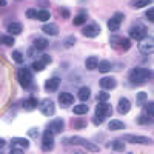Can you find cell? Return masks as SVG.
<instances>
[{"label": "cell", "mask_w": 154, "mask_h": 154, "mask_svg": "<svg viewBox=\"0 0 154 154\" xmlns=\"http://www.w3.org/2000/svg\"><path fill=\"white\" fill-rule=\"evenodd\" d=\"M146 102V93H139L137 94V103L139 105H143Z\"/></svg>", "instance_id": "39"}, {"label": "cell", "mask_w": 154, "mask_h": 154, "mask_svg": "<svg viewBox=\"0 0 154 154\" xmlns=\"http://www.w3.org/2000/svg\"><path fill=\"white\" fill-rule=\"evenodd\" d=\"M123 128H125V123H123V122H120V120H111V122L108 123V130H111V131L123 130Z\"/></svg>", "instance_id": "23"}, {"label": "cell", "mask_w": 154, "mask_h": 154, "mask_svg": "<svg viewBox=\"0 0 154 154\" xmlns=\"http://www.w3.org/2000/svg\"><path fill=\"white\" fill-rule=\"evenodd\" d=\"M0 42H3L8 46H12L14 45V37L12 35H0Z\"/></svg>", "instance_id": "30"}, {"label": "cell", "mask_w": 154, "mask_h": 154, "mask_svg": "<svg viewBox=\"0 0 154 154\" xmlns=\"http://www.w3.org/2000/svg\"><path fill=\"white\" fill-rule=\"evenodd\" d=\"M12 143L17 145V146H20V148H28V146H29V142H28L26 139H19V137L12 139Z\"/></svg>", "instance_id": "27"}, {"label": "cell", "mask_w": 154, "mask_h": 154, "mask_svg": "<svg viewBox=\"0 0 154 154\" xmlns=\"http://www.w3.org/2000/svg\"><path fill=\"white\" fill-rule=\"evenodd\" d=\"M74 43H75V37H74V35H71V37H68V38H66V40H65V46H66V48H69V46H72Z\"/></svg>", "instance_id": "41"}, {"label": "cell", "mask_w": 154, "mask_h": 154, "mask_svg": "<svg viewBox=\"0 0 154 154\" xmlns=\"http://www.w3.org/2000/svg\"><path fill=\"white\" fill-rule=\"evenodd\" d=\"M123 14L122 12H117V14H114L109 20H108V29H111V31H117L119 28H120V23L123 22Z\"/></svg>", "instance_id": "11"}, {"label": "cell", "mask_w": 154, "mask_h": 154, "mask_svg": "<svg viewBox=\"0 0 154 154\" xmlns=\"http://www.w3.org/2000/svg\"><path fill=\"white\" fill-rule=\"evenodd\" d=\"M72 154H85V152H83V151H74Z\"/></svg>", "instance_id": "50"}, {"label": "cell", "mask_w": 154, "mask_h": 154, "mask_svg": "<svg viewBox=\"0 0 154 154\" xmlns=\"http://www.w3.org/2000/svg\"><path fill=\"white\" fill-rule=\"evenodd\" d=\"M28 134H29V136H34V137H35V136L38 134V130H37V128H34V130H29V131H28Z\"/></svg>", "instance_id": "47"}, {"label": "cell", "mask_w": 154, "mask_h": 154, "mask_svg": "<svg viewBox=\"0 0 154 154\" xmlns=\"http://www.w3.org/2000/svg\"><path fill=\"white\" fill-rule=\"evenodd\" d=\"M137 122H139L140 125H148V123H151V116L143 114L142 117H139V119H137Z\"/></svg>", "instance_id": "35"}, {"label": "cell", "mask_w": 154, "mask_h": 154, "mask_svg": "<svg viewBox=\"0 0 154 154\" xmlns=\"http://www.w3.org/2000/svg\"><path fill=\"white\" fill-rule=\"evenodd\" d=\"M42 31H43L45 34H48V35H57V34H59V28L56 26L54 23H46L45 26L42 28Z\"/></svg>", "instance_id": "20"}, {"label": "cell", "mask_w": 154, "mask_h": 154, "mask_svg": "<svg viewBox=\"0 0 154 154\" xmlns=\"http://www.w3.org/2000/svg\"><path fill=\"white\" fill-rule=\"evenodd\" d=\"M63 143H66V145H69V143H71V145H79V146H83V148L88 149V151H94V152L99 151V146H97L96 143L88 142V140H85V139H82V137H79V136L68 137V139L63 140Z\"/></svg>", "instance_id": "2"}, {"label": "cell", "mask_w": 154, "mask_h": 154, "mask_svg": "<svg viewBox=\"0 0 154 154\" xmlns=\"http://www.w3.org/2000/svg\"><path fill=\"white\" fill-rule=\"evenodd\" d=\"M111 46L114 49H119V51H126V49H130V46H131V40H128L126 37L112 35L111 37Z\"/></svg>", "instance_id": "4"}, {"label": "cell", "mask_w": 154, "mask_h": 154, "mask_svg": "<svg viewBox=\"0 0 154 154\" xmlns=\"http://www.w3.org/2000/svg\"><path fill=\"white\" fill-rule=\"evenodd\" d=\"M22 29H23L22 23L12 22V23H9V25H8V32H9L11 35H19V34L22 32Z\"/></svg>", "instance_id": "18"}, {"label": "cell", "mask_w": 154, "mask_h": 154, "mask_svg": "<svg viewBox=\"0 0 154 154\" xmlns=\"http://www.w3.org/2000/svg\"><path fill=\"white\" fill-rule=\"evenodd\" d=\"M12 59H14L16 63H22L23 62V54L20 51H12Z\"/></svg>", "instance_id": "36"}, {"label": "cell", "mask_w": 154, "mask_h": 154, "mask_svg": "<svg viewBox=\"0 0 154 154\" xmlns=\"http://www.w3.org/2000/svg\"><path fill=\"white\" fill-rule=\"evenodd\" d=\"M86 122L83 119H77V120H72V128H75V130H80V128H85Z\"/></svg>", "instance_id": "34"}, {"label": "cell", "mask_w": 154, "mask_h": 154, "mask_svg": "<svg viewBox=\"0 0 154 154\" xmlns=\"http://www.w3.org/2000/svg\"><path fill=\"white\" fill-rule=\"evenodd\" d=\"M99 62H100V60H99L96 56L88 57V59L85 60V68H86V69H89V71H93V69H96V68H97Z\"/></svg>", "instance_id": "19"}, {"label": "cell", "mask_w": 154, "mask_h": 154, "mask_svg": "<svg viewBox=\"0 0 154 154\" xmlns=\"http://www.w3.org/2000/svg\"><path fill=\"white\" fill-rule=\"evenodd\" d=\"M37 9H34V8H29V9H26V12H25V14H26V17L28 19H37Z\"/></svg>", "instance_id": "38"}, {"label": "cell", "mask_w": 154, "mask_h": 154, "mask_svg": "<svg viewBox=\"0 0 154 154\" xmlns=\"http://www.w3.org/2000/svg\"><path fill=\"white\" fill-rule=\"evenodd\" d=\"M49 17H51V14H49L46 9H42V11H38V12H37V19L40 20V22H48Z\"/></svg>", "instance_id": "29"}, {"label": "cell", "mask_w": 154, "mask_h": 154, "mask_svg": "<svg viewBox=\"0 0 154 154\" xmlns=\"http://www.w3.org/2000/svg\"><path fill=\"white\" fill-rule=\"evenodd\" d=\"M3 146H5V140L0 139V148H3Z\"/></svg>", "instance_id": "48"}, {"label": "cell", "mask_w": 154, "mask_h": 154, "mask_svg": "<svg viewBox=\"0 0 154 154\" xmlns=\"http://www.w3.org/2000/svg\"><path fill=\"white\" fill-rule=\"evenodd\" d=\"M128 154H131V152H128Z\"/></svg>", "instance_id": "51"}, {"label": "cell", "mask_w": 154, "mask_h": 154, "mask_svg": "<svg viewBox=\"0 0 154 154\" xmlns=\"http://www.w3.org/2000/svg\"><path fill=\"white\" fill-rule=\"evenodd\" d=\"M32 69L34 71H43L45 69V63L40 60V62H34L32 63Z\"/></svg>", "instance_id": "37"}, {"label": "cell", "mask_w": 154, "mask_h": 154, "mask_svg": "<svg viewBox=\"0 0 154 154\" xmlns=\"http://www.w3.org/2000/svg\"><path fill=\"white\" fill-rule=\"evenodd\" d=\"M74 25L75 26H80V25H83L85 22H86V16H83V14H79V16H75L74 17Z\"/></svg>", "instance_id": "33"}, {"label": "cell", "mask_w": 154, "mask_h": 154, "mask_svg": "<svg viewBox=\"0 0 154 154\" xmlns=\"http://www.w3.org/2000/svg\"><path fill=\"white\" fill-rule=\"evenodd\" d=\"M59 102H60L62 106H68V105H71L74 102V96L71 93H62L59 96Z\"/></svg>", "instance_id": "17"}, {"label": "cell", "mask_w": 154, "mask_h": 154, "mask_svg": "<svg viewBox=\"0 0 154 154\" xmlns=\"http://www.w3.org/2000/svg\"><path fill=\"white\" fill-rule=\"evenodd\" d=\"M146 34H148V29L145 26H140V25L133 26L130 29V35L134 38V40H143V38L146 37Z\"/></svg>", "instance_id": "9"}, {"label": "cell", "mask_w": 154, "mask_h": 154, "mask_svg": "<svg viewBox=\"0 0 154 154\" xmlns=\"http://www.w3.org/2000/svg\"><path fill=\"white\" fill-rule=\"evenodd\" d=\"M131 109V102L128 100V99H120L119 100V105H117V111H119V114H126L128 111Z\"/></svg>", "instance_id": "16"}, {"label": "cell", "mask_w": 154, "mask_h": 154, "mask_svg": "<svg viewBox=\"0 0 154 154\" xmlns=\"http://www.w3.org/2000/svg\"><path fill=\"white\" fill-rule=\"evenodd\" d=\"M63 126H65V122H63V119H54V120H51L46 126V130L49 133H53V134H59L63 131Z\"/></svg>", "instance_id": "8"}, {"label": "cell", "mask_w": 154, "mask_h": 154, "mask_svg": "<svg viewBox=\"0 0 154 154\" xmlns=\"http://www.w3.org/2000/svg\"><path fill=\"white\" fill-rule=\"evenodd\" d=\"M53 133H49L48 130L43 133V137H42V149L43 151H51L54 148V139H53Z\"/></svg>", "instance_id": "10"}, {"label": "cell", "mask_w": 154, "mask_h": 154, "mask_svg": "<svg viewBox=\"0 0 154 154\" xmlns=\"http://www.w3.org/2000/svg\"><path fill=\"white\" fill-rule=\"evenodd\" d=\"M89 94H91V91H89V88L88 86H82L80 89H79V99L82 100V102H85V100H88L89 99Z\"/></svg>", "instance_id": "24"}, {"label": "cell", "mask_w": 154, "mask_h": 154, "mask_svg": "<svg viewBox=\"0 0 154 154\" xmlns=\"http://www.w3.org/2000/svg\"><path fill=\"white\" fill-rule=\"evenodd\" d=\"M96 99H97L99 102H108V100H109V93H108V91H100V93L96 96Z\"/></svg>", "instance_id": "32"}, {"label": "cell", "mask_w": 154, "mask_h": 154, "mask_svg": "<svg viewBox=\"0 0 154 154\" xmlns=\"http://www.w3.org/2000/svg\"><path fill=\"white\" fill-rule=\"evenodd\" d=\"M97 69H99L102 74H106L108 71H111V63H109V60H102V62H99Z\"/></svg>", "instance_id": "22"}, {"label": "cell", "mask_w": 154, "mask_h": 154, "mask_svg": "<svg viewBox=\"0 0 154 154\" xmlns=\"http://www.w3.org/2000/svg\"><path fill=\"white\" fill-rule=\"evenodd\" d=\"M99 85L103 88V89H112V88H116L117 82H116L114 77H102L100 82H99Z\"/></svg>", "instance_id": "15"}, {"label": "cell", "mask_w": 154, "mask_h": 154, "mask_svg": "<svg viewBox=\"0 0 154 154\" xmlns=\"http://www.w3.org/2000/svg\"><path fill=\"white\" fill-rule=\"evenodd\" d=\"M48 45H49V43H48V40H45V38H35V40H34V46H35L38 51H43Z\"/></svg>", "instance_id": "26"}, {"label": "cell", "mask_w": 154, "mask_h": 154, "mask_svg": "<svg viewBox=\"0 0 154 154\" xmlns=\"http://www.w3.org/2000/svg\"><path fill=\"white\" fill-rule=\"evenodd\" d=\"M112 148H114V151H116V152L125 151V142H123V140H120V139L114 140V143H112Z\"/></svg>", "instance_id": "28"}, {"label": "cell", "mask_w": 154, "mask_h": 154, "mask_svg": "<svg viewBox=\"0 0 154 154\" xmlns=\"http://www.w3.org/2000/svg\"><path fill=\"white\" fill-rule=\"evenodd\" d=\"M51 60H53V59H51L49 56H46V54L42 57V62H43V63H51Z\"/></svg>", "instance_id": "46"}, {"label": "cell", "mask_w": 154, "mask_h": 154, "mask_svg": "<svg viewBox=\"0 0 154 154\" xmlns=\"http://www.w3.org/2000/svg\"><path fill=\"white\" fill-rule=\"evenodd\" d=\"M17 77H19V83L23 86V88H29L31 83H32V75H31V71L26 69V68H22L19 72H17Z\"/></svg>", "instance_id": "5"}, {"label": "cell", "mask_w": 154, "mask_h": 154, "mask_svg": "<svg viewBox=\"0 0 154 154\" xmlns=\"http://www.w3.org/2000/svg\"><path fill=\"white\" fill-rule=\"evenodd\" d=\"M139 51L142 54H151L154 51V43L151 38H143V40H140L139 43Z\"/></svg>", "instance_id": "12"}, {"label": "cell", "mask_w": 154, "mask_h": 154, "mask_svg": "<svg viewBox=\"0 0 154 154\" xmlns=\"http://www.w3.org/2000/svg\"><path fill=\"white\" fill-rule=\"evenodd\" d=\"M82 34L93 38V37H97L100 34V28L97 26V25H86V26L82 28Z\"/></svg>", "instance_id": "13"}, {"label": "cell", "mask_w": 154, "mask_h": 154, "mask_svg": "<svg viewBox=\"0 0 154 154\" xmlns=\"http://www.w3.org/2000/svg\"><path fill=\"white\" fill-rule=\"evenodd\" d=\"M151 3V0H136V2H133L131 5L134 6V8H145V6H148Z\"/></svg>", "instance_id": "31"}, {"label": "cell", "mask_w": 154, "mask_h": 154, "mask_svg": "<svg viewBox=\"0 0 154 154\" xmlns=\"http://www.w3.org/2000/svg\"><path fill=\"white\" fill-rule=\"evenodd\" d=\"M146 19H148L149 22L154 20V11H152V9H148V11H146Z\"/></svg>", "instance_id": "43"}, {"label": "cell", "mask_w": 154, "mask_h": 154, "mask_svg": "<svg viewBox=\"0 0 154 154\" xmlns=\"http://www.w3.org/2000/svg\"><path fill=\"white\" fill-rule=\"evenodd\" d=\"M38 109L43 116H53L54 111H56V106H54V102L51 99H45L38 103Z\"/></svg>", "instance_id": "6"}, {"label": "cell", "mask_w": 154, "mask_h": 154, "mask_svg": "<svg viewBox=\"0 0 154 154\" xmlns=\"http://www.w3.org/2000/svg\"><path fill=\"white\" fill-rule=\"evenodd\" d=\"M151 77H152V72L148 68H134L130 72V80L136 85H143L149 82Z\"/></svg>", "instance_id": "1"}, {"label": "cell", "mask_w": 154, "mask_h": 154, "mask_svg": "<svg viewBox=\"0 0 154 154\" xmlns=\"http://www.w3.org/2000/svg\"><path fill=\"white\" fill-rule=\"evenodd\" d=\"M112 114V106L108 103V102H99L97 106H96V116L100 117L102 120H105L106 117Z\"/></svg>", "instance_id": "3"}, {"label": "cell", "mask_w": 154, "mask_h": 154, "mask_svg": "<svg viewBox=\"0 0 154 154\" xmlns=\"http://www.w3.org/2000/svg\"><path fill=\"white\" fill-rule=\"evenodd\" d=\"M72 112H74V114H77V116H85V114L88 112V106H86V105H83V103L75 105V106H74V109H72Z\"/></svg>", "instance_id": "25"}, {"label": "cell", "mask_w": 154, "mask_h": 154, "mask_svg": "<svg viewBox=\"0 0 154 154\" xmlns=\"http://www.w3.org/2000/svg\"><path fill=\"white\" fill-rule=\"evenodd\" d=\"M102 122H103V120H102L100 117H97V116H94V117H93V123L94 125H100Z\"/></svg>", "instance_id": "45"}, {"label": "cell", "mask_w": 154, "mask_h": 154, "mask_svg": "<svg viewBox=\"0 0 154 154\" xmlns=\"http://www.w3.org/2000/svg\"><path fill=\"white\" fill-rule=\"evenodd\" d=\"M59 85H60V77H51V79H48L45 82V89L49 93H53L59 88Z\"/></svg>", "instance_id": "14"}, {"label": "cell", "mask_w": 154, "mask_h": 154, "mask_svg": "<svg viewBox=\"0 0 154 154\" xmlns=\"http://www.w3.org/2000/svg\"><path fill=\"white\" fill-rule=\"evenodd\" d=\"M123 142H130V143H139V145H148L149 139L145 136H137V134H126L123 137Z\"/></svg>", "instance_id": "7"}, {"label": "cell", "mask_w": 154, "mask_h": 154, "mask_svg": "<svg viewBox=\"0 0 154 154\" xmlns=\"http://www.w3.org/2000/svg\"><path fill=\"white\" fill-rule=\"evenodd\" d=\"M59 11H60V14H62V17H63V19H68V17H69V11H68V9L60 8Z\"/></svg>", "instance_id": "42"}, {"label": "cell", "mask_w": 154, "mask_h": 154, "mask_svg": "<svg viewBox=\"0 0 154 154\" xmlns=\"http://www.w3.org/2000/svg\"><path fill=\"white\" fill-rule=\"evenodd\" d=\"M37 106H38V103H37V99L35 97H29V99H26V100L23 102V108L28 109V111H31V109H34Z\"/></svg>", "instance_id": "21"}, {"label": "cell", "mask_w": 154, "mask_h": 154, "mask_svg": "<svg viewBox=\"0 0 154 154\" xmlns=\"http://www.w3.org/2000/svg\"><path fill=\"white\" fill-rule=\"evenodd\" d=\"M9 154H23V151H22V148H12L9 151Z\"/></svg>", "instance_id": "44"}, {"label": "cell", "mask_w": 154, "mask_h": 154, "mask_svg": "<svg viewBox=\"0 0 154 154\" xmlns=\"http://www.w3.org/2000/svg\"><path fill=\"white\" fill-rule=\"evenodd\" d=\"M6 5V0H0V6H5Z\"/></svg>", "instance_id": "49"}, {"label": "cell", "mask_w": 154, "mask_h": 154, "mask_svg": "<svg viewBox=\"0 0 154 154\" xmlns=\"http://www.w3.org/2000/svg\"><path fill=\"white\" fill-rule=\"evenodd\" d=\"M145 109H146V112H145V114H148V116H151V117H152V112H154V105L151 103V102L145 103Z\"/></svg>", "instance_id": "40"}]
</instances>
